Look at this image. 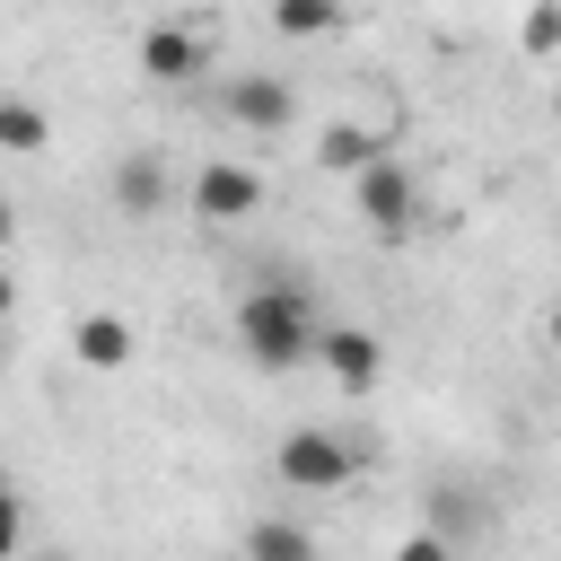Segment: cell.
I'll use <instances>...</instances> for the list:
<instances>
[{
	"mask_svg": "<svg viewBox=\"0 0 561 561\" xmlns=\"http://www.w3.org/2000/svg\"><path fill=\"white\" fill-rule=\"evenodd\" d=\"M552 351H561V307H552Z\"/></svg>",
	"mask_w": 561,
	"mask_h": 561,
	"instance_id": "obj_17",
	"label": "cell"
},
{
	"mask_svg": "<svg viewBox=\"0 0 561 561\" xmlns=\"http://www.w3.org/2000/svg\"><path fill=\"white\" fill-rule=\"evenodd\" d=\"M386 561H456V543H447L438 526H412V535H403V543H394Z\"/></svg>",
	"mask_w": 561,
	"mask_h": 561,
	"instance_id": "obj_16",
	"label": "cell"
},
{
	"mask_svg": "<svg viewBox=\"0 0 561 561\" xmlns=\"http://www.w3.org/2000/svg\"><path fill=\"white\" fill-rule=\"evenodd\" d=\"M193 210H202V219H219V228H237V219H254V210H263V175H254V167H237V158H210V167L193 175Z\"/></svg>",
	"mask_w": 561,
	"mask_h": 561,
	"instance_id": "obj_6",
	"label": "cell"
},
{
	"mask_svg": "<svg viewBox=\"0 0 561 561\" xmlns=\"http://www.w3.org/2000/svg\"><path fill=\"white\" fill-rule=\"evenodd\" d=\"M44 140H53L44 105H35V96H0V149H9V158H35Z\"/></svg>",
	"mask_w": 561,
	"mask_h": 561,
	"instance_id": "obj_12",
	"label": "cell"
},
{
	"mask_svg": "<svg viewBox=\"0 0 561 561\" xmlns=\"http://www.w3.org/2000/svg\"><path fill=\"white\" fill-rule=\"evenodd\" d=\"M114 210H123V219L167 210V167H158V158H114Z\"/></svg>",
	"mask_w": 561,
	"mask_h": 561,
	"instance_id": "obj_10",
	"label": "cell"
},
{
	"mask_svg": "<svg viewBox=\"0 0 561 561\" xmlns=\"http://www.w3.org/2000/svg\"><path fill=\"white\" fill-rule=\"evenodd\" d=\"M333 26H342V0H272V35H289V44H316Z\"/></svg>",
	"mask_w": 561,
	"mask_h": 561,
	"instance_id": "obj_13",
	"label": "cell"
},
{
	"mask_svg": "<svg viewBox=\"0 0 561 561\" xmlns=\"http://www.w3.org/2000/svg\"><path fill=\"white\" fill-rule=\"evenodd\" d=\"M430 526H438V535H447V543H456V535H465V526H482V508H473V500H465V491H438V500H430Z\"/></svg>",
	"mask_w": 561,
	"mask_h": 561,
	"instance_id": "obj_15",
	"label": "cell"
},
{
	"mask_svg": "<svg viewBox=\"0 0 561 561\" xmlns=\"http://www.w3.org/2000/svg\"><path fill=\"white\" fill-rule=\"evenodd\" d=\"M351 210H359L377 237H403V228L421 219V184H412V167H403V158L359 167V175H351Z\"/></svg>",
	"mask_w": 561,
	"mask_h": 561,
	"instance_id": "obj_3",
	"label": "cell"
},
{
	"mask_svg": "<svg viewBox=\"0 0 561 561\" xmlns=\"http://www.w3.org/2000/svg\"><path fill=\"white\" fill-rule=\"evenodd\" d=\"M316 359H324V377H333L342 394H368L377 368H386V342H377L368 324H333V333L316 342Z\"/></svg>",
	"mask_w": 561,
	"mask_h": 561,
	"instance_id": "obj_7",
	"label": "cell"
},
{
	"mask_svg": "<svg viewBox=\"0 0 561 561\" xmlns=\"http://www.w3.org/2000/svg\"><path fill=\"white\" fill-rule=\"evenodd\" d=\"M377 158H386V140H377L368 123H324V131H316V167H324V175H359V167H377Z\"/></svg>",
	"mask_w": 561,
	"mask_h": 561,
	"instance_id": "obj_9",
	"label": "cell"
},
{
	"mask_svg": "<svg viewBox=\"0 0 561 561\" xmlns=\"http://www.w3.org/2000/svg\"><path fill=\"white\" fill-rule=\"evenodd\" d=\"M131 351H140V333H131V316H114V307H96V316H79V324H70V359H79V368H96V377L131 368Z\"/></svg>",
	"mask_w": 561,
	"mask_h": 561,
	"instance_id": "obj_8",
	"label": "cell"
},
{
	"mask_svg": "<svg viewBox=\"0 0 561 561\" xmlns=\"http://www.w3.org/2000/svg\"><path fill=\"white\" fill-rule=\"evenodd\" d=\"M316 342H324V333H316L298 280H263V289L237 298V351H245L254 368H298V359H316Z\"/></svg>",
	"mask_w": 561,
	"mask_h": 561,
	"instance_id": "obj_1",
	"label": "cell"
},
{
	"mask_svg": "<svg viewBox=\"0 0 561 561\" xmlns=\"http://www.w3.org/2000/svg\"><path fill=\"white\" fill-rule=\"evenodd\" d=\"M219 105H228L237 131H289V123H298V88H289L280 70H237V79L219 88Z\"/></svg>",
	"mask_w": 561,
	"mask_h": 561,
	"instance_id": "obj_4",
	"label": "cell"
},
{
	"mask_svg": "<svg viewBox=\"0 0 561 561\" xmlns=\"http://www.w3.org/2000/svg\"><path fill=\"white\" fill-rule=\"evenodd\" d=\"M210 70V35L202 26H149L140 35V79L149 88H193Z\"/></svg>",
	"mask_w": 561,
	"mask_h": 561,
	"instance_id": "obj_5",
	"label": "cell"
},
{
	"mask_svg": "<svg viewBox=\"0 0 561 561\" xmlns=\"http://www.w3.org/2000/svg\"><path fill=\"white\" fill-rule=\"evenodd\" d=\"M552 114H561V96H552Z\"/></svg>",
	"mask_w": 561,
	"mask_h": 561,
	"instance_id": "obj_18",
	"label": "cell"
},
{
	"mask_svg": "<svg viewBox=\"0 0 561 561\" xmlns=\"http://www.w3.org/2000/svg\"><path fill=\"white\" fill-rule=\"evenodd\" d=\"M272 482L280 491H351L359 482V447L333 438V430H289L272 447Z\"/></svg>",
	"mask_w": 561,
	"mask_h": 561,
	"instance_id": "obj_2",
	"label": "cell"
},
{
	"mask_svg": "<svg viewBox=\"0 0 561 561\" xmlns=\"http://www.w3.org/2000/svg\"><path fill=\"white\" fill-rule=\"evenodd\" d=\"M245 561H316V535L298 517H254L245 526Z\"/></svg>",
	"mask_w": 561,
	"mask_h": 561,
	"instance_id": "obj_11",
	"label": "cell"
},
{
	"mask_svg": "<svg viewBox=\"0 0 561 561\" xmlns=\"http://www.w3.org/2000/svg\"><path fill=\"white\" fill-rule=\"evenodd\" d=\"M517 44H526L535 61H543V53H561V0H535V9H526V26H517Z\"/></svg>",
	"mask_w": 561,
	"mask_h": 561,
	"instance_id": "obj_14",
	"label": "cell"
}]
</instances>
